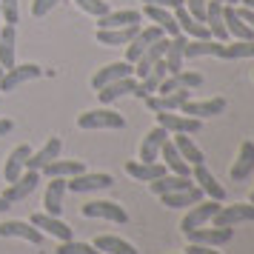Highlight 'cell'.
Instances as JSON below:
<instances>
[{
	"instance_id": "1",
	"label": "cell",
	"mask_w": 254,
	"mask_h": 254,
	"mask_svg": "<svg viewBox=\"0 0 254 254\" xmlns=\"http://www.w3.org/2000/svg\"><path fill=\"white\" fill-rule=\"evenodd\" d=\"M77 126L80 128H123L126 126V117L120 112H112V109H92V112H83L77 117Z\"/></svg>"
},
{
	"instance_id": "2",
	"label": "cell",
	"mask_w": 254,
	"mask_h": 254,
	"mask_svg": "<svg viewBox=\"0 0 254 254\" xmlns=\"http://www.w3.org/2000/svg\"><path fill=\"white\" fill-rule=\"evenodd\" d=\"M157 117V126H163L169 134H197L203 128V120L197 117H189V115H172V112H154Z\"/></svg>"
},
{
	"instance_id": "3",
	"label": "cell",
	"mask_w": 254,
	"mask_h": 254,
	"mask_svg": "<svg viewBox=\"0 0 254 254\" xmlns=\"http://www.w3.org/2000/svg\"><path fill=\"white\" fill-rule=\"evenodd\" d=\"M237 223H254V203H234V206H220L211 217V226H237Z\"/></svg>"
},
{
	"instance_id": "4",
	"label": "cell",
	"mask_w": 254,
	"mask_h": 254,
	"mask_svg": "<svg viewBox=\"0 0 254 254\" xmlns=\"http://www.w3.org/2000/svg\"><path fill=\"white\" fill-rule=\"evenodd\" d=\"M43 74V69L37 66V63H14L12 69H6L3 74H0V92H14L17 86H23V83L35 80V77H40Z\"/></svg>"
},
{
	"instance_id": "5",
	"label": "cell",
	"mask_w": 254,
	"mask_h": 254,
	"mask_svg": "<svg viewBox=\"0 0 254 254\" xmlns=\"http://www.w3.org/2000/svg\"><path fill=\"white\" fill-rule=\"evenodd\" d=\"M163 35H166V32H163L160 26H146V29H140L137 35H134V37L126 43V60L134 66L140 55H143V52H146V49H149L154 40H160ZM166 37H169V35H166Z\"/></svg>"
},
{
	"instance_id": "6",
	"label": "cell",
	"mask_w": 254,
	"mask_h": 254,
	"mask_svg": "<svg viewBox=\"0 0 254 254\" xmlns=\"http://www.w3.org/2000/svg\"><path fill=\"white\" fill-rule=\"evenodd\" d=\"M80 211H83V217H97V220H109V223H126L128 220L126 208L112 203V200H92Z\"/></svg>"
},
{
	"instance_id": "7",
	"label": "cell",
	"mask_w": 254,
	"mask_h": 254,
	"mask_svg": "<svg viewBox=\"0 0 254 254\" xmlns=\"http://www.w3.org/2000/svg\"><path fill=\"white\" fill-rule=\"evenodd\" d=\"M166 74H169V66H166L163 60H157V63H154V66H151V69L134 83V92L131 94H134L137 100H146L149 94H157V86L166 80Z\"/></svg>"
},
{
	"instance_id": "8",
	"label": "cell",
	"mask_w": 254,
	"mask_h": 254,
	"mask_svg": "<svg viewBox=\"0 0 254 254\" xmlns=\"http://www.w3.org/2000/svg\"><path fill=\"white\" fill-rule=\"evenodd\" d=\"M220 208V200H200V203H194V206L189 208V214H186L183 220H180V231H191L197 229V226H203V223H208V220L214 217V211Z\"/></svg>"
},
{
	"instance_id": "9",
	"label": "cell",
	"mask_w": 254,
	"mask_h": 254,
	"mask_svg": "<svg viewBox=\"0 0 254 254\" xmlns=\"http://www.w3.org/2000/svg\"><path fill=\"white\" fill-rule=\"evenodd\" d=\"M37 180H40V172H32V169H26L17 180H12V183H6V191H3V197L9 200V203H20V200H26V197L32 194L37 189Z\"/></svg>"
},
{
	"instance_id": "10",
	"label": "cell",
	"mask_w": 254,
	"mask_h": 254,
	"mask_svg": "<svg viewBox=\"0 0 254 254\" xmlns=\"http://www.w3.org/2000/svg\"><path fill=\"white\" fill-rule=\"evenodd\" d=\"M191 180L197 183V189L203 191L206 197H211V200H226V189L217 183V177L206 169V163H197V166H191Z\"/></svg>"
},
{
	"instance_id": "11",
	"label": "cell",
	"mask_w": 254,
	"mask_h": 254,
	"mask_svg": "<svg viewBox=\"0 0 254 254\" xmlns=\"http://www.w3.org/2000/svg\"><path fill=\"white\" fill-rule=\"evenodd\" d=\"M0 237L3 240L6 237H17V240H26L32 246H40L43 243V231L35 229L32 223H23V220H6V223H0Z\"/></svg>"
},
{
	"instance_id": "12",
	"label": "cell",
	"mask_w": 254,
	"mask_h": 254,
	"mask_svg": "<svg viewBox=\"0 0 254 254\" xmlns=\"http://www.w3.org/2000/svg\"><path fill=\"white\" fill-rule=\"evenodd\" d=\"M186 237H189V243H200V246H226V243H231V237H234V229H226V226H211V229H191L186 231Z\"/></svg>"
},
{
	"instance_id": "13",
	"label": "cell",
	"mask_w": 254,
	"mask_h": 254,
	"mask_svg": "<svg viewBox=\"0 0 254 254\" xmlns=\"http://www.w3.org/2000/svg\"><path fill=\"white\" fill-rule=\"evenodd\" d=\"M115 183L112 180V174H89V172H80L74 174V177H69L66 180V191H94V189H109V186Z\"/></svg>"
},
{
	"instance_id": "14",
	"label": "cell",
	"mask_w": 254,
	"mask_h": 254,
	"mask_svg": "<svg viewBox=\"0 0 254 254\" xmlns=\"http://www.w3.org/2000/svg\"><path fill=\"white\" fill-rule=\"evenodd\" d=\"M128 74H134V66H131L128 60H117V63H109V66H103V69L94 71L92 89L97 92V89H103V86H109V83L120 80V77H128Z\"/></svg>"
},
{
	"instance_id": "15",
	"label": "cell",
	"mask_w": 254,
	"mask_h": 254,
	"mask_svg": "<svg viewBox=\"0 0 254 254\" xmlns=\"http://www.w3.org/2000/svg\"><path fill=\"white\" fill-rule=\"evenodd\" d=\"M252 172H254V143L252 140H243L240 151H237V160L231 163L229 174L234 183H243V180L252 177Z\"/></svg>"
},
{
	"instance_id": "16",
	"label": "cell",
	"mask_w": 254,
	"mask_h": 254,
	"mask_svg": "<svg viewBox=\"0 0 254 254\" xmlns=\"http://www.w3.org/2000/svg\"><path fill=\"white\" fill-rule=\"evenodd\" d=\"M180 112L189 115V117L203 120V117L223 115V112H226V100H223V97H211V100H186V103L180 106Z\"/></svg>"
},
{
	"instance_id": "17",
	"label": "cell",
	"mask_w": 254,
	"mask_h": 254,
	"mask_svg": "<svg viewBox=\"0 0 254 254\" xmlns=\"http://www.w3.org/2000/svg\"><path fill=\"white\" fill-rule=\"evenodd\" d=\"M197 86H203L200 71H174V74H166V80L157 86V94H169L177 89H197Z\"/></svg>"
},
{
	"instance_id": "18",
	"label": "cell",
	"mask_w": 254,
	"mask_h": 254,
	"mask_svg": "<svg viewBox=\"0 0 254 254\" xmlns=\"http://www.w3.org/2000/svg\"><path fill=\"white\" fill-rule=\"evenodd\" d=\"M186 100H189V89H177V92H169V94H149L146 106L151 112H180V106Z\"/></svg>"
},
{
	"instance_id": "19",
	"label": "cell",
	"mask_w": 254,
	"mask_h": 254,
	"mask_svg": "<svg viewBox=\"0 0 254 254\" xmlns=\"http://www.w3.org/2000/svg\"><path fill=\"white\" fill-rule=\"evenodd\" d=\"M169 40H172V37H166V35H163L160 40H154V43H151V46H149V49H146V52H143V55L137 58V63H134V74H137V80H140V77H143V74H146V71L151 69V66H154V63H157V60L166 58Z\"/></svg>"
},
{
	"instance_id": "20",
	"label": "cell",
	"mask_w": 254,
	"mask_h": 254,
	"mask_svg": "<svg viewBox=\"0 0 254 254\" xmlns=\"http://www.w3.org/2000/svg\"><path fill=\"white\" fill-rule=\"evenodd\" d=\"M143 14H146V17H149L154 26H160V29H163L169 37H177V35H180V26H177V20H174L172 9H163V6L143 3Z\"/></svg>"
},
{
	"instance_id": "21",
	"label": "cell",
	"mask_w": 254,
	"mask_h": 254,
	"mask_svg": "<svg viewBox=\"0 0 254 254\" xmlns=\"http://www.w3.org/2000/svg\"><path fill=\"white\" fill-rule=\"evenodd\" d=\"M166 140H169V131H166L163 126L151 128L149 134L143 137V143H140V160L143 163H154L157 157H160V149H163Z\"/></svg>"
},
{
	"instance_id": "22",
	"label": "cell",
	"mask_w": 254,
	"mask_h": 254,
	"mask_svg": "<svg viewBox=\"0 0 254 254\" xmlns=\"http://www.w3.org/2000/svg\"><path fill=\"white\" fill-rule=\"evenodd\" d=\"M203 23L208 26V32L214 40L226 43L229 40V32H226V23H223V0H208L206 3V20Z\"/></svg>"
},
{
	"instance_id": "23",
	"label": "cell",
	"mask_w": 254,
	"mask_h": 254,
	"mask_svg": "<svg viewBox=\"0 0 254 254\" xmlns=\"http://www.w3.org/2000/svg\"><path fill=\"white\" fill-rule=\"evenodd\" d=\"M126 172L128 177H134L137 183H151V180H157V177H163V174L169 172L163 163H143V160H128L126 163Z\"/></svg>"
},
{
	"instance_id": "24",
	"label": "cell",
	"mask_w": 254,
	"mask_h": 254,
	"mask_svg": "<svg viewBox=\"0 0 254 254\" xmlns=\"http://www.w3.org/2000/svg\"><path fill=\"white\" fill-rule=\"evenodd\" d=\"M60 149H63L60 137H49L46 143H43V149H40V151H32V154H29V160H26V169H32V172H40L46 163H52L55 157H58Z\"/></svg>"
},
{
	"instance_id": "25",
	"label": "cell",
	"mask_w": 254,
	"mask_h": 254,
	"mask_svg": "<svg viewBox=\"0 0 254 254\" xmlns=\"http://www.w3.org/2000/svg\"><path fill=\"white\" fill-rule=\"evenodd\" d=\"M52 183L46 186V197H43V206H46V214L58 217L63 211V194H66V177H49Z\"/></svg>"
},
{
	"instance_id": "26",
	"label": "cell",
	"mask_w": 254,
	"mask_h": 254,
	"mask_svg": "<svg viewBox=\"0 0 254 254\" xmlns=\"http://www.w3.org/2000/svg\"><path fill=\"white\" fill-rule=\"evenodd\" d=\"M29 154H32L29 146H17V149H12V154L6 157V163H3V177H6V183L17 180V177L26 172V160H29Z\"/></svg>"
},
{
	"instance_id": "27",
	"label": "cell",
	"mask_w": 254,
	"mask_h": 254,
	"mask_svg": "<svg viewBox=\"0 0 254 254\" xmlns=\"http://www.w3.org/2000/svg\"><path fill=\"white\" fill-rule=\"evenodd\" d=\"M35 229L46 231V234H52V237H58V240H71V229L66 226V223H60L58 217H52V214H32V220H29Z\"/></svg>"
},
{
	"instance_id": "28",
	"label": "cell",
	"mask_w": 254,
	"mask_h": 254,
	"mask_svg": "<svg viewBox=\"0 0 254 254\" xmlns=\"http://www.w3.org/2000/svg\"><path fill=\"white\" fill-rule=\"evenodd\" d=\"M134 74H128V77H120V80L109 83V86H103V89H97V100L100 103H115V100H120L123 94H131L134 92Z\"/></svg>"
},
{
	"instance_id": "29",
	"label": "cell",
	"mask_w": 254,
	"mask_h": 254,
	"mask_svg": "<svg viewBox=\"0 0 254 254\" xmlns=\"http://www.w3.org/2000/svg\"><path fill=\"white\" fill-rule=\"evenodd\" d=\"M163 206L169 208H186V206H194L203 200V191L197 186H189V189H180V191H169V194H160Z\"/></svg>"
},
{
	"instance_id": "30",
	"label": "cell",
	"mask_w": 254,
	"mask_h": 254,
	"mask_svg": "<svg viewBox=\"0 0 254 254\" xmlns=\"http://www.w3.org/2000/svg\"><path fill=\"white\" fill-rule=\"evenodd\" d=\"M137 32H140V23L120 26V29H97V40H100L103 46H126Z\"/></svg>"
},
{
	"instance_id": "31",
	"label": "cell",
	"mask_w": 254,
	"mask_h": 254,
	"mask_svg": "<svg viewBox=\"0 0 254 254\" xmlns=\"http://www.w3.org/2000/svg\"><path fill=\"white\" fill-rule=\"evenodd\" d=\"M189 186H194V180L191 177H183V174H163V177H157V180H151L149 189L154 191V194H169V191H180V189H189Z\"/></svg>"
},
{
	"instance_id": "32",
	"label": "cell",
	"mask_w": 254,
	"mask_h": 254,
	"mask_svg": "<svg viewBox=\"0 0 254 254\" xmlns=\"http://www.w3.org/2000/svg\"><path fill=\"white\" fill-rule=\"evenodd\" d=\"M140 20H143V14L137 9H123V12H109L97 17V29H120V26H134Z\"/></svg>"
},
{
	"instance_id": "33",
	"label": "cell",
	"mask_w": 254,
	"mask_h": 254,
	"mask_svg": "<svg viewBox=\"0 0 254 254\" xmlns=\"http://www.w3.org/2000/svg\"><path fill=\"white\" fill-rule=\"evenodd\" d=\"M220 40H186L183 46V58L186 60H194V58H217L220 55Z\"/></svg>"
},
{
	"instance_id": "34",
	"label": "cell",
	"mask_w": 254,
	"mask_h": 254,
	"mask_svg": "<svg viewBox=\"0 0 254 254\" xmlns=\"http://www.w3.org/2000/svg\"><path fill=\"white\" fill-rule=\"evenodd\" d=\"M40 172L46 174V177H74V174H80V172H86V166H83V160H55L52 163H46Z\"/></svg>"
},
{
	"instance_id": "35",
	"label": "cell",
	"mask_w": 254,
	"mask_h": 254,
	"mask_svg": "<svg viewBox=\"0 0 254 254\" xmlns=\"http://www.w3.org/2000/svg\"><path fill=\"white\" fill-rule=\"evenodd\" d=\"M14 43H17L14 26L3 23V29H0V66L3 69H12L14 66Z\"/></svg>"
},
{
	"instance_id": "36",
	"label": "cell",
	"mask_w": 254,
	"mask_h": 254,
	"mask_svg": "<svg viewBox=\"0 0 254 254\" xmlns=\"http://www.w3.org/2000/svg\"><path fill=\"white\" fill-rule=\"evenodd\" d=\"M160 154H163V160H166V169H169L172 174H183V177H191V166H189V163L180 157V151L174 149L172 140H166V143H163Z\"/></svg>"
},
{
	"instance_id": "37",
	"label": "cell",
	"mask_w": 254,
	"mask_h": 254,
	"mask_svg": "<svg viewBox=\"0 0 254 254\" xmlns=\"http://www.w3.org/2000/svg\"><path fill=\"white\" fill-rule=\"evenodd\" d=\"M92 246L97 249V252H106V254H137V249H134L131 243L120 240V237H115V234H100Z\"/></svg>"
},
{
	"instance_id": "38",
	"label": "cell",
	"mask_w": 254,
	"mask_h": 254,
	"mask_svg": "<svg viewBox=\"0 0 254 254\" xmlns=\"http://www.w3.org/2000/svg\"><path fill=\"white\" fill-rule=\"evenodd\" d=\"M172 143H174V149L180 151V157H183L189 166H197V163H203V151H200L194 143H191V137H189V134H174Z\"/></svg>"
},
{
	"instance_id": "39",
	"label": "cell",
	"mask_w": 254,
	"mask_h": 254,
	"mask_svg": "<svg viewBox=\"0 0 254 254\" xmlns=\"http://www.w3.org/2000/svg\"><path fill=\"white\" fill-rule=\"evenodd\" d=\"M217 58L223 60H243V58H254V40H234V43H223Z\"/></svg>"
},
{
	"instance_id": "40",
	"label": "cell",
	"mask_w": 254,
	"mask_h": 254,
	"mask_svg": "<svg viewBox=\"0 0 254 254\" xmlns=\"http://www.w3.org/2000/svg\"><path fill=\"white\" fill-rule=\"evenodd\" d=\"M55 254H100V252H97L94 246H89V243H77L71 237V240H60Z\"/></svg>"
},
{
	"instance_id": "41",
	"label": "cell",
	"mask_w": 254,
	"mask_h": 254,
	"mask_svg": "<svg viewBox=\"0 0 254 254\" xmlns=\"http://www.w3.org/2000/svg\"><path fill=\"white\" fill-rule=\"evenodd\" d=\"M74 3H77L86 14H94V17L109 14V3H106V0H74Z\"/></svg>"
},
{
	"instance_id": "42",
	"label": "cell",
	"mask_w": 254,
	"mask_h": 254,
	"mask_svg": "<svg viewBox=\"0 0 254 254\" xmlns=\"http://www.w3.org/2000/svg\"><path fill=\"white\" fill-rule=\"evenodd\" d=\"M0 14H3V23L14 26L17 17H20V9H17V0H0Z\"/></svg>"
},
{
	"instance_id": "43",
	"label": "cell",
	"mask_w": 254,
	"mask_h": 254,
	"mask_svg": "<svg viewBox=\"0 0 254 254\" xmlns=\"http://www.w3.org/2000/svg\"><path fill=\"white\" fill-rule=\"evenodd\" d=\"M206 3H208V0H183L186 12L191 14L194 20H200V23L206 20Z\"/></svg>"
},
{
	"instance_id": "44",
	"label": "cell",
	"mask_w": 254,
	"mask_h": 254,
	"mask_svg": "<svg viewBox=\"0 0 254 254\" xmlns=\"http://www.w3.org/2000/svg\"><path fill=\"white\" fill-rule=\"evenodd\" d=\"M58 3L60 0H32V14H35V17H46Z\"/></svg>"
},
{
	"instance_id": "45",
	"label": "cell",
	"mask_w": 254,
	"mask_h": 254,
	"mask_svg": "<svg viewBox=\"0 0 254 254\" xmlns=\"http://www.w3.org/2000/svg\"><path fill=\"white\" fill-rule=\"evenodd\" d=\"M186 254H220V252H214V246H200V243H189Z\"/></svg>"
},
{
	"instance_id": "46",
	"label": "cell",
	"mask_w": 254,
	"mask_h": 254,
	"mask_svg": "<svg viewBox=\"0 0 254 254\" xmlns=\"http://www.w3.org/2000/svg\"><path fill=\"white\" fill-rule=\"evenodd\" d=\"M237 14H240L243 20L249 23V29L254 32V9H249V6H243V3H240V9H237Z\"/></svg>"
},
{
	"instance_id": "47",
	"label": "cell",
	"mask_w": 254,
	"mask_h": 254,
	"mask_svg": "<svg viewBox=\"0 0 254 254\" xmlns=\"http://www.w3.org/2000/svg\"><path fill=\"white\" fill-rule=\"evenodd\" d=\"M143 3H151V6H163V9H177V6H183V0H143Z\"/></svg>"
},
{
	"instance_id": "48",
	"label": "cell",
	"mask_w": 254,
	"mask_h": 254,
	"mask_svg": "<svg viewBox=\"0 0 254 254\" xmlns=\"http://www.w3.org/2000/svg\"><path fill=\"white\" fill-rule=\"evenodd\" d=\"M12 128H14V123L9 120V117H0V137H3V134H9Z\"/></svg>"
},
{
	"instance_id": "49",
	"label": "cell",
	"mask_w": 254,
	"mask_h": 254,
	"mask_svg": "<svg viewBox=\"0 0 254 254\" xmlns=\"http://www.w3.org/2000/svg\"><path fill=\"white\" fill-rule=\"evenodd\" d=\"M6 208H12V203H9V200H6V197L0 194V211H6Z\"/></svg>"
},
{
	"instance_id": "50",
	"label": "cell",
	"mask_w": 254,
	"mask_h": 254,
	"mask_svg": "<svg viewBox=\"0 0 254 254\" xmlns=\"http://www.w3.org/2000/svg\"><path fill=\"white\" fill-rule=\"evenodd\" d=\"M243 6H249V9H254V0H240Z\"/></svg>"
},
{
	"instance_id": "51",
	"label": "cell",
	"mask_w": 254,
	"mask_h": 254,
	"mask_svg": "<svg viewBox=\"0 0 254 254\" xmlns=\"http://www.w3.org/2000/svg\"><path fill=\"white\" fill-rule=\"evenodd\" d=\"M223 3H226V6H237V3H240V0H223Z\"/></svg>"
},
{
	"instance_id": "52",
	"label": "cell",
	"mask_w": 254,
	"mask_h": 254,
	"mask_svg": "<svg viewBox=\"0 0 254 254\" xmlns=\"http://www.w3.org/2000/svg\"><path fill=\"white\" fill-rule=\"evenodd\" d=\"M249 203H254V189H252V197H249Z\"/></svg>"
},
{
	"instance_id": "53",
	"label": "cell",
	"mask_w": 254,
	"mask_h": 254,
	"mask_svg": "<svg viewBox=\"0 0 254 254\" xmlns=\"http://www.w3.org/2000/svg\"><path fill=\"white\" fill-rule=\"evenodd\" d=\"M0 29H3V14H0Z\"/></svg>"
},
{
	"instance_id": "54",
	"label": "cell",
	"mask_w": 254,
	"mask_h": 254,
	"mask_svg": "<svg viewBox=\"0 0 254 254\" xmlns=\"http://www.w3.org/2000/svg\"><path fill=\"white\" fill-rule=\"evenodd\" d=\"M3 71H6V69H3V66H0V74H3Z\"/></svg>"
},
{
	"instance_id": "55",
	"label": "cell",
	"mask_w": 254,
	"mask_h": 254,
	"mask_svg": "<svg viewBox=\"0 0 254 254\" xmlns=\"http://www.w3.org/2000/svg\"><path fill=\"white\" fill-rule=\"evenodd\" d=\"M0 100H3V97H0Z\"/></svg>"
}]
</instances>
